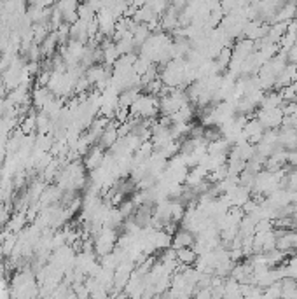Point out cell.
Returning a JSON list of instances; mask_svg holds the SVG:
<instances>
[{"label": "cell", "instance_id": "1", "mask_svg": "<svg viewBox=\"0 0 297 299\" xmlns=\"http://www.w3.org/2000/svg\"><path fill=\"white\" fill-rule=\"evenodd\" d=\"M159 102H161V100H159V97H156V95L142 93L132 103L130 112H132V116L140 117V119H154L158 114H161V110H159Z\"/></svg>", "mask_w": 297, "mask_h": 299}, {"label": "cell", "instance_id": "2", "mask_svg": "<svg viewBox=\"0 0 297 299\" xmlns=\"http://www.w3.org/2000/svg\"><path fill=\"white\" fill-rule=\"evenodd\" d=\"M256 117L260 121L264 128H280L282 121H284V110L282 107H274V109H259L256 112Z\"/></svg>", "mask_w": 297, "mask_h": 299}, {"label": "cell", "instance_id": "3", "mask_svg": "<svg viewBox=\"0 0 297 299\" xmlns=\"http://www.w3.org/2000/svg\"><path fill=\"white\" fill-rule=\"evenodd\" d=\"M105 151H107V149H104L100 144L91 145L90 151L82 156L84 158L82 163H84V166H86L88 172H91V170L98 168V166L102 165V161H104V158H105Z\"/></svg>", "mask_w": 297, "mask_h": 299}, {"label": "cell", "instance_id": "4", "mask_svg": "<svg viewBox=\"0 0 297 299\" xmlns=\"http://www.w3.org/2000/svg\"><path fill=\"white\" fill-rule=\"evenodd\" d=\"M264 130L266 128L260 124V121L257 119V117H252V119H248V123L243 126V137L246 138V140L250 142V144H259L260 142V138H262V133H264Z\"/></svg>", "mask_w": 297, "mask_h": 299}, {"label": "cell", "instance_id": "5", "mask_svg": "<svg viewBox=\"0 0 297 299\" xmlns=\"http://www.w3.org/2000/svg\"><path fill=\"white\" fill-rule=\"evenodd\" d=\"M194 241H196V234L192 233L187 227H180L173 233V240H172V247L175 248H182V247H192Z\"/></svg>", "mask_w": 297, "mask_h": 299}, {"label": "cell", "instance_id": "6", "mask_svg": "<svg viewBox=\"0 0 297 299\" xmlns=\"http://www.w3.org/2000/svg\"><path fill=\"white\" fill-rule=\"evenodd\" d=\"M70 39L88 44V41H90V34H88V21L77 20L74 25H70Z\"/></svg>", "mask_w": 297, "mask_h": 299}, {"label": "cell", "instance_id": "7", "mask_svg": "<svg viewBox=\"0 0 297 299\" xmlns=\"http://www.w3.org/2000/svg\"><path fill=\"white\" fill-rule=\"evenodd\" d=\"M38 46H40L42 58H51V56L54 55L56 48L60 46V41H58V35H56V32H49L48 37H46Z\"/></svg>", "mask_w": 297, "mask_h": 299}, {"label": "cell", "instance_id": "8", "mask_svg": "<svg viewBox=\"0 0 297 299\" xmlns=\"http://www.w3.org/2000/svg\"><path fill=\"white\" fill-rule=\"evenodd\" d=\"M176 259H178L180 264L184 266H194L198 259V254L192 247H182V248H176Z\"/></svg>", "mask_w": 297, "mask_h": 299}, {"label": "cell", "instance_id": "9", "mask_svg": "<svg viewBox=\"0 0 297 299\" xmlns=\"http://www.w3.org/2000/svg\"><path fill=\"white\" fill-rule=\"evenodd\" d=\"M77 14H79V20H84V21H91V20L96 18V11H94L93 7L86 2V0L79 4V7H77Z\"/></svg>", "mask_w": 297, "mask_h": 299}, {"label": "cell", "instance_id": "10", "mask_svg": "<svg viewBox=\"0 0 297 299\" xmlns=\"http://www.w3.org/2000/svg\"><path fill=\"white\" fill-rule=\"evenodd\" d=\"M79 4L80 0H56L54 7H58V9L65 14V13H70V11H77Z\"/></svg>", "mask_w": 297, "mask_h": 299}, {"label": "cell", "instance_id": "11", "mask_svg": "<svg viewBox=\"0 0 297 299\" xmlns=\"http://www.w3.org/2000/svg\"><path fill=\"white\" fill-rule=\"evenodd\" d=\"M152 65V62L146 56H138V58L135 60V63H133V70H135L138 76H144V74L148 70V67Z\"/></svg>", "mask_w": 297, "mask_h": 299}, {"label": "cell", "instance_id": "12", "mask_svg": "<svg viewBox=\"0 0 297 299\" xmlns=\"http://www.w3.org/2000/svg\"><path fill=\"white\" fill-rule=\"evenodd\" d=\"M222 137V131H220V126H217V124H214V126H204V133H203V138L206 142H214V140H218V138Z\"/></svg>", "mask_w": 297, "mask_h": 299}, {"label": "cell", "instance_id": "13", "mask_svg": "<svg viewBox=\"0 0 297 299\" xmlns=\"http://www.w3.org/2000/svg\"><path fill=\"white\" fill-rule=\"evenodd\" d=\"M262 296H266V297H282V283L274 282V283H271V285L264 287Z\"/></svg>", "mask_w": 297, "mask_h": 299}, {"label": "cell", "instance_id": "14", "mask_svg": "<svg viewBox=\"0 0 297 299\" xmlns=\"http://www.w3.org/2000/svg\"><path fill=\"white\" fill-rule=\"evenodd\" d=\"M278 91H280L284 102H294V100H297V93H296L294 88H292V84H288V86L282 88V90H278Z\"/></svg>", "mask_w": 297, "mask_h": 299}, {"label": "cell", "instance_id": "15", "mask_svg": "<svg viewBox=\"0 0 297 299\" xmlns=\"http://www.w3.org/2000/svg\"><path fill=\"white\" fill-rule=\"evenodd\" d=\"M280 107L284 110V116H290V117L297 116V100H294V102H284Z\"/></svg>", "mask_w": 297, "mask_h": 299}, {"label": "cell", "instance_id": "16", "mask_svg": "<svg viewBox=\"0 0 297 299\" xmlns=\"http://www.w3.org/2000/svg\"><path fill=\"white\" fill-rule=\"evenodd\" d=\"M287 189L290 191L297 189V166H294V170L287 175Z\"/></svg>", "mask_w": 297, "mask_h": 299}, {"label": "cell", "instance_id": "17", "mask_svg": "<svg viewBox=\"0 0 297 299\" xmlns=\"http://www.w3.org/2000/svg\"><path fill=\"white\" fill-rule=\"evenodd\" d=\"M290 203H292V205H297V189L292 191V194H290Z\"/></svg>", "mask_w": 297, "mask_h": 299}, {"label": "cell", "instance_id": "18", "mask_svg": "<svg viewBox=\"0 0 297 299\" xmlns=\"http://www.w3.org/2000/svg\"><path fill=\"white\" fill-rule=\"evenodd\" d=\"M292 128H294V130L297 131V116L292 117Z\"/></svg>", "mask_w": 297, "mask_h": 299}]
</instances>
